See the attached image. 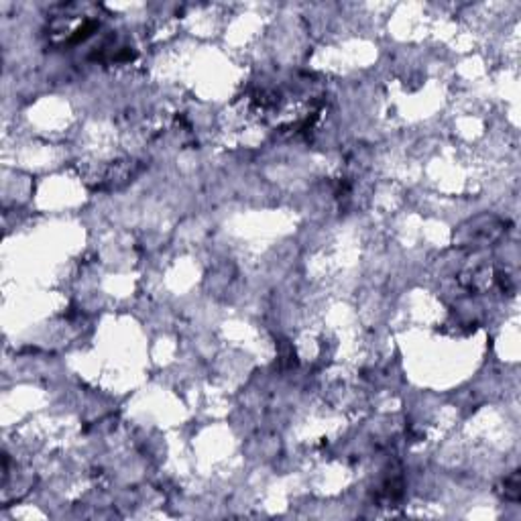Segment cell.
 Masks as SVG:
<instances>
[{
    "instance_id": "1",
    "label": "cell",
    "mask_w": 521,
    "mask_h": 521,
    "mask_svg": "<svg viewBox=\"0 0 521 521\" xmlns=\"http://www.w3.org/2000/svg\"><path fill=\"white\" fill-rule=\"evenodd\" d=\"M505 497L507 499H511V501H517L519 499V474L515 472L511 478H507L505 480Z\"/></svg>"
}]
</instances>
